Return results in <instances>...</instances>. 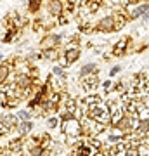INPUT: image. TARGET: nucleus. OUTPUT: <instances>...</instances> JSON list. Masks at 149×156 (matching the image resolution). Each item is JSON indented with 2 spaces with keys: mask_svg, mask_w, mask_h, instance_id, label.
I'll list each match as a JSON object with an SVG mask.
<instances>
[{
  "mask_svg": "<svg viewBox=\"0 0 149 156\" xmlns=\"http://www.w3.org/2000/svg\"><path fill=\"white\" fill-rule=\"evenodd\" d=\"M64 130L70 135H78L80 134V123L76 120H73V118H68V121L64 123Z\"/></svg>",
  "mask_w": 149,
  "mask_h": 156,
  "instance_id": "obj_1",
  "label": "nucleus"
},
{
  "mask_svg": "<svg viewBox=\"0 0 149 156\" xmlns=\"http://www.w3.org/2000/svg\"><path fill=\"white\" fill-rule=\"evenodd\" d=\"M78 56H80V50H78V49H68V50L64 52V57H66V61H68V62H73V61H76V59H78Z\"/></svg>",
  "mask_w": 149,
  "mask_h": 156,
  "instance_id": "obj_2",
  "label": "nucleus"
},
{
  "mask_svg": "<svg viewBox=\"0 0 149 156\" xmlns=\"http://www.w3.org/2000/svg\"><path fill=\"white\" fill-rule=\"evenodd\" d=\"M49 9H50V14H54V16H59L61 11H62L61 4H59L57 0H52V2H50V7H49Z\"/></svg>",
  "mask_w": 149,
  "mask_h": 156,
  "instance_id": "obj_3",
  "label": "nucleus"
},
{
  "mask_svg": "<svg viewBox=\"0 0 149 156\" xmlns=\"http://www.w3.org/2000/svg\"><path fill=\"white\" fill-rule=\"evenodd\" d=\"M99 28H101V30H113V28H114L113 18H106V19H102V21H101V24H99Z\"/></svg>",
  "mask_w": 149,
  "mask_h": 156,
  "instance_id": "obj_4",
  "label": "nucleus"
},
{
  "mask_svg": "<svg viewBox=\"0 0 149 156\" xmlns=\"http://www.w3.org/2000/svg\"><path fill=\"white\" fill-rule=\"evenodd\" d=\"M7 75H9V68H7V66H0V83L5 82Z\"/></svg>",
  "mask_w": 149,
  "mask_h": 156,
  "instance_id": "obj_5",
  "label": "nucleus"
},
{
  "mask_svg": "<svg viewBox=\"0 0 149 156\" xmlns=\"http://www.w3.org/2000/svg\"><path fill=\"white\" fill-rule=\"evenodd\" d=\"M146 11H148V5H140V7H137L135 11H132V16H133V18H137V16H140V14H142V12H146Z\"/></svg>",
  "mask_w": 149,
  "mask_h": 156,
  "instance_id": "obj_6",
  "label": "nucleus"
},
{
  "mask_svg": "<svg viewBox=\"0 0 149 156\" xmlns=\"http://www.w3.org/2000/svg\"><path fill=\"white\" fill-rule=\"evenodd\" d=\"M92 71H95V64H87V66L82 68V75H89Z\"/></svg>",
  "mask_w": 149,
  "mask_h": 156,
  "instance_id": "obj_7",
  "label": "nucleus"
},
{
  "mask_svg": "<svg viewBox=\"0 0 149 156\" xmlns=\"http://www.w3.org/2000/svg\"><path fill=\"white\" fill-rule=\"evenodd\" d=\"M30 128H31V123H30L28 120H24V123L21 125V134H26V132H28Z\"/></svg>",
  "mask_w": 149,
  "mask_h": 156,
  "instance_id": "obj_8",
  "label": "nucleus"
},
{
  "mask_svg": "<svg viewBox=\"0 0 149 156\" xmlns=\"http://www.w3.org/2000/svg\"><path fill=\"white\" fill-rule=\"evenodd\" d=\"M18 116L21 118V120H30V113H28V111H19Z\"/></svg>",
  "mask_w": 149,
  "mask_h": 156,
  "instance_id": "obj_9",
  "label": "nucleus"
},
{
  "mask_svg": "<svg viewBox=\"0 0 149 156\" xmlns=\"http://www.w3.org/2000/svg\"><path fill=\"white\" fill-rule=\"evenodd\" d=\"M45 56H47V57L56 59V52H54V50H45Z\"/></svg>",
  "mask_w": 149,
  "mask_h": 156,
  "instance_id": "obj_10",
  "label": "nucleus"
},
{
  "mask_svg": "<svg viewBox=\"0 0 149 156\" xmlns=\"http://www.w3.org/2000/svg\"><path fill=\"white\" fill-rule=\"evenodd\" d=\"M54 73H56L57 77H62V69H61V68H56V69H54Z\"/></svg>",
  "mask_w": 149,
  "mask_h": 156,
  "instance_id": "obj_11",
  "label": "nucleus"
},
{
  "mask_svg": "<svg viewBox=\"0 0 149 156\" xmlns=\"http://www.w3.org/2000/svg\"><path fill=\"white\" fill-rule=\"evenodd\" d=\"M56 120H54V118H52V120H49V125H50V127H56Z\"/></svg>",
  "mask_w": 149,
  "mask_h": 156,
  "instance_id": "obj_12",
  "label": "nucleus"
},
{
  "mask_svg": "<svg viewBox=\"0 0 149 156\" xmlns=\"http://www.w3.org/2000/svg\"><path fill=\"white\" fill-rule=\"evenodd\" d=\"M0 61H2V56H0Z\"/></svg>",
  "mask_w": 149,
  "mask_h": 156,
  "instance_id": "obj_13",
  "label": "nucleus"
}]
</instances>
